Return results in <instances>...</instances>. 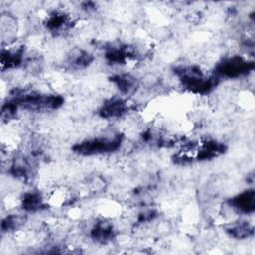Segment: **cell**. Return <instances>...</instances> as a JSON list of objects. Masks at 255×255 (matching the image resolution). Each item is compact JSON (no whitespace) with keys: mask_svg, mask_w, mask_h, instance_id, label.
I'll return each mask as SVG.
<instances>
[{"mask_svg":"<svg viewBox=\"0 0 255 255\" xmlns=\"http://www.w3.org/2000/svg\"><path fill=\"white\" fill-rule=\"evenodd\" d=\"M249 63L240 57H233L219 65L218 71L220 74L228 77H236L246 73Z\"/></svg>","mask_w":255,"mask_h":255,"instance_id":"1","label":"cell"},{"mask_svg":"<svg viewBox=\"0 0 255 255\" xmlns=\"http://www.w3.org/2000/svg\"><path fill=\"white\" fill-rule=\"evenodd\" d=\"M230 205L238 212L249 213L254 210V191L246 190L230 201Z\"/></svg>","mask_w":255,"mask_h":255,"instance_id":"2","label":"cell"},{"mask_svg":"<svg viewBox=\"0 0 255 255\" xmlns=\"http://www.w3.org/2000/svg\"><path fill=\"white\" fill-rule=\"evenodd\" d=\"M127 109L126 103L121 100H111L110 102L106 103L101 110V116L104 118H113L121 116Z\"/></svg>","mask_w":255,"mask_h":255,"instance_id":"3","label":"cell"},{"mask_svg":"<svg viewBox=\"0 0 255 255\" xmlns=\"http://www.w3.org/2000/svg\"><path fill=\"white\" fill-rule=\"evenodd\" d=\"M114 82L119 90L126 94H129L135 90V87H137L135 78L131 77L130 75H119L114 78Z\"/></svg>","mask_w":255,"mask_h":255,"instance_id":"4","label":"cell"}]
</instances>
